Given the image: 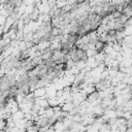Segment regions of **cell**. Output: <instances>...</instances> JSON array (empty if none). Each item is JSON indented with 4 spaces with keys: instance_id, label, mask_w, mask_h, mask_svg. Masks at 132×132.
Segmentation results:
<instances>
[{
    "instance_id": "6da1fadb",
    "label": "cell",
    "mask_w": 132,
    "mask_h": 132,
    "mask_svg": "<svg viewBox=\"0 0 132 132\" xmlns=\"http://www.w3.org/2000/svg\"><path fill=\"white\" fill-rule=\"evenodd\" d=\"M45 94V89L44 88H39V89H36L33 91V95H34V98H39L41 96H43Z\"/></svg>"
},
{
    "instance_id": "7a4b0ae2",
    "label": "cell",
    "mask_w": 132,
    "mask_h": 132,
    "mask_svg": "<svg viewBox=\"0 0 132 132\" xmlns=\"http://www.w3.org/2000/svg\"><path fill=\"white\" fill-rule=\"evenodd\" d=\"M2 34H3V26H0V38L2 37Z\"/></svg>"
},
{
    "instance_id": "3957f363",
    "label": "cell",
    "mask_w": 132,
    "mask_h": 132,
    "mask_svg": "<svg viewBox=\"0 0 132 132\" xmlns=\"http://www.w3.org/2000/svg\"><path fill=\"white\" fill-rule=\"evenodd\" d=\"M9 0H0V2L1 3H6V2H8Z\"/></svg>"
}]
</instances>
